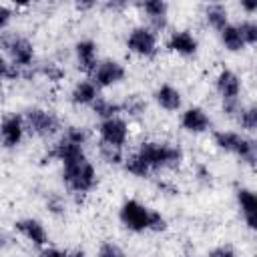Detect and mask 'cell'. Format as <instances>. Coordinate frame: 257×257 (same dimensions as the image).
Masks as SVG:
<instances>
[{"label":"cell","instance_id":"cell-1","mask_svg":"<svg viewBox=\"0 0 257 257\" xmlns=\"http://www.w3.org/2000/svg\"><path fill=\"white\" fill-rule=\"evenodd\" d=\"M118 221L124 229L133 231V233H145V231H153V233H163L169 227V221L163 213L147 207L145 203L137 201V199H126L120 209H118Z\"/></svg>","mask_w":257,"mask_h":257},{"label":"cell","instance_id":"cell-2","mask_svg":"<svg viewBox=\"0 0 257 257\" xmlns=\"http://www.w3.org/2000/svg\"><path fill=\"white\" fill-rule=\"evenodd\" d=\"M137 155L147 163L151 173L177 171L185 161L183 149L179 145L165 141H143L137 149Z\"/></svg>","mask_w":257,"mask_h":257},{"label":"cell","instance_id":"cell-3","mask_svg":"<svg viewBox=\"0 0 257 257\" xmlns=\"http://www.w3.org/2000/svg\"><path fill=\"white\" fill-rule=\"evenodd\" d=\"M60 177H62L64 187L72 195H88L98 183L96 169L88 157H82V159H76L72 163L62 165Z\"/></svg>","mask_w":257,"mask_h":257},{"label":"cell","instance_id":"cell-4","mask_svg":"<svg viewBox=\"0 0 257 257\" xmlns=\"http://www.w3.org/2000/svg\"><path fill=\"white\" fill-rule=\"evenodd\" d=\"M211 139H213V145L225 153H231L235 155L239 161L247 163V165H255V159H257V147H255V141L243 133H237V131H213L211 133Z\"/></svg>","mask_w":257,"mask_h":257},{"label":"cell","instance_id":"cell-5","mask_svg":"<svg viewBox=\"0 0 257 257\" xmlns=\"http://www.w3.org/2000/svg\"><path fill=\"white\" fill-rule=\"evenodd\" d=\"M22 118H24L26 131L30 135L42 139V141L54 139L62 131V122H60L58 114L54 110H50V108H44V106H30V108H26Z\"/></svg>","mask_w":257,"mask_h":257},{"label":"cell","instance_id":"cell-6","mask_svg":"<svg viewBox=\"0 0 257 257\" xmlns=\"http://www.w3.org/2000/svg\"><path fill=\"white\" fill-rule=\"evenodd\" d=\"M0 46L8 56V62L16 68H32L36 62V54H34V44L16 32L10 34H0Z\"/></svg>","mask_w":257,"mask_h":257},{"label":"cell","instance_id":"cell-7","mask_svg":"<svg viewBox=\"0 0 257 257\" xmlns=\"http://www.w3.org/2000/svg\"><path fill=\"white\" fill-rule=\"evenodd\" d=\"M157 34L147 26V24H139L135 28H131V32L126 34V48L128 52L141 56V58H151L157 54Z\"/></svg>","mask_w":257,"mask_h":257},{"label":"cell","instance_id":"cell-8","mask_svg":"<svg viewBox=\"0 0 257 257\" xmlns=\"http://www.w3.org/2000/svg\"><path fill=\"white\" fill-rule=\"evenodd\" d=\"M126 78V68L122 62L112 60V58H104L98 60L96 68L90 74V80L96 84V88H110L114 84H120Z\"/></svg>","mask_w":257,"mask_h":257},{"label":"cell","instance_id":"cell-9","mask_svg":"<svg viewBox=\"0 0 257 257\" xmlns=\"http://www.w3.org/2000/svg\"><path fill=\"white\" fill-rule=\"evenodd\" d=\"M98 141L122 149L128 141V122L122 116H112L106 120H100L96 126Z\"/></svg>","mask_w":257,"mask_h":257},{"label":"cell","instance_id":"cell-10","mask_svg":"<svg viewBox=\"0 0 257 257\" xmlns=\"http://www.w3.org/2000/svg\"><path fill=\"white\" fill-rule=\"evenodd\" d=\"M26 135V126H24V118L22 114L10 112L0 120V145L4 149H16L22 145Z\"/></svg>","mask_w":257,"mask_h":257},{"label":"cell","instance_id":"cell-11","mask_svg":"<svg viewBox=\"0 0 257 257\" xmlns=\"http://www.w3.org/2000/svg\"><path fill=\"white\" fill-rule=\"evenodd\" d=\"M14 229L34 247L42 249V247L48 245V231H46L44 223L34 219V217H24V219L14 221Z\"/></svg>","mask_w":257,"mask_h":257},{"label":"cell","instance_id":"cell-12","mask_svg":"<svg viewBox=\"0 0 257 257\" xmlns=\"http://www.w3.org/2000/svg\"><path fill=\"white\" fill-rule=\"evenodd\" d=\"M139 8L147 16V26L155 34H159L167 28V24H169V4L165 0H149V2L139 4Z\"/></svg>","mask_w":257,"mask_h":257},{"label":"cell","instance_id":"cell-13","mask_svg":"<svg viewBox=\"0 0 257 257\" xmlns=\"http://www.w3.org/2000/svg\"><path fill=\"white\" fill-rule=\"evenodd\" d=\"M74 64L80 72L92 74L98 64V46L90 38H82L74 44Z\"/></svg>","mask_w":257,"mask_h":257},{"label":"cell","instance_id":"cell-14","mask_svg":"<svg viewBox=\"0 0 257 257\" xmlns=\"http://www.w3.org/2000/svg\"><path fill=\"white\" fill-rule=\"evenodd\" d=\"M179 122H181V128L191 135H203L211 128V116L201 106H187L181 112Z\"/></svg>","mask_w":257,"mask_h":257},{"label":"cell","instance_id":"cell-15","mask_svg":"<svg viewBox=\"0 0 257 257\" xmlns=\"http://www.w3.org/2000/svg\"><path fill=\"white\" fill-rule=\"evenodd\" d=\"M241 78L231 68H221L215 76V90L221 96V100H237L241 96Z\"/></svg>","mask_w":257,"mask_h":257},{"label":"cell","instance_id":"cell-16","mask_svg":"<svg viewBox=\"0 0 257 257\" xmlns=\"http://www.w3.org/2000/svg\"><path fill=\"white\" fill-rule=\"evenodd\" d=\"M82 157H86L84 147L74 145V143L66 141L64 137H60V139L50 147V151L44 155L42 161H44V163H46V161H58L60 165H66V163H72V161L82 159Z\"/></svg>","mask_w":257,"mask_h":257},{"label":"cell","instance_id":"cell-17","mask_svg":"<svg viewBox=\"0 0 257 257\" xmlns=\"http://www.w3.org/2000/svg\"><path fill=\"white\" fill-rule=\"evenodd\" d=\"M167 48L179 56H195L199 50V40L191 30H173L167 38Z\"/></svg>","mask_w":257,"mask_h":257},{"label":"cell","instance_id":"cell-18","mask_svg":"<svg viewBox=\"0 0 257 257\" xmlns=\"http://www.w3.org/2000/svg\"><path fill=\"white\" fill-rule=\"evenodd\" d=\"M235 199H237V207H239V213H241L245 225L253 231L257 227V197H255V193L247 187H237Z\"/></svg>","mask_w":257,"mask_h":257},{"label":"cell","instance_id":"cell-19","mask_svg":"<svg viewBox=\"0 0 257 257\" xmlns=\"http://www.w3.org/2000/svg\"><path fill=\"white\" fill-rule=\"evenodd\" d=\"M153 98L167 112H177L183 106V94H181V90L177 86L169 84V82L159 84L155 88V92H153Z\"/></svg>","mask_w":257,"mask_h":257},{"label":"cell","instance_id":"cell-20","mask_svg":"<svg viewBox=\"0 0 257 257\" xmlns=\"http://www.w3.org/2000/svg\"><path fill=\"white\" fill-rule=\"evenodd\" d=\"M98 96H100V90L96 88V84H94L90 78H84V80H78V82L70 88L68 100H70L74 106H90Z\"/></svg>","mask_w":257,"mask_h":257},{"label":"cell","instance_id":"cell-21","mask_svg":"<svg viewBox=\"0 0 257 257\" xmlns=\"http://www.w3.org/2000/svg\"><path fill=\"white\" fill-rule=\"evenodd\" d=\"M203 18H205L207 26H211L217 32H221L229 24V10L221 2H211V4L203 6Z\"/></svg>","mask_w":257,"mask_h":257},{"label":"cell","instance_id":"cell-22","mask_svg":"<svg viewBox=\"0 0 257 257\" xmlns=\"http://www.w3.org/2000/svg\"><path fill=\"white\" fill-rule=\"evenodd\" d=\"M219 40H221L223 48L229 50V52H241V50L247 48L245 42H243V38H241V34H239L237 24H231V22L219 32Z\"/></svg>","mask_w":257,"mask_h":257},{"label":"cell","instance_id":"cell-23","mask_svg":"<svg viewBox=\"0 0 257 257\" xmlns=\"http://www.w3.org/2000/svg\"><path fill=\"white\" fill-rule=\"evenodd\" d=\"M90 110L100 120H106V118H112V116H120V102H116L112 98H106V96H98L90 104Z\"/></svg>","mask_w":257,"mask_h":257},{"label":"cell","instance_id":"cell-24","mask_svg":"<svg viewBox=\"0 0 257 257\" xmlns=\"http://www.w3.org/2000/svg\"><path fill=\"white\" fill-rule=\"evenodd\" d=\"M120 167H122L128 175H133V177H137V179H147V177H151V169H149L147 163L137 155V151L124 155Z\"/></svg>","mask_w":257,"mask_h":257},{"label":"cell","instance_id":"cell-25","mask_svg":"<svg viewBox=\"0 0 257 257\" xmlns=\"http://www.w3.org/2000/svg\"><path fill=\"white\" fill-rule=\"evenodd\" d=\"M147 110V100L141 94H128L122 102H120V114H126L131 118L143 116Z\"/></svg>","mask_w":257,"mask_h":257},{"label":"cell","instance_id":"cell-26","mask_svg":"<svg viewBox=\"0 0 257 257\" xmlns=\"http://www.w3.org/2000/svg\"><path fill=\"white\" fill-rule=\"evenodd\" d=\"M235 122L239 124L241 131H245L249 135L255 133L257 131V108H255V104H243Z\"/></svg>","mask_w":257,"mask_h":257},{"label":"cell","instance_id":"cell-27","mask_svg":"<svg viewBox=\"0 0 257 257\" xmlns=\"http://www.w3.org/2000/svg\"><path fill=\"white\" fill-rule=\"evenodd\" d=\"M96 149H98V157H100V159H102L106 165H112V167L122 165V159H124L122 149L112 147V145H106V143H100V141H98Z\"/></svg>","mask_w":257,"mask_h":257},{"label":"cell","instance_id":"cell-28","mask_svg":"<svg viewBox=\"0 0 257 257\" xmlns=\"http://www.w3.org/2000/svg\"><path fill=\"white\" fill-rule=\"evenodd\" d=\"M62 137H64L66 141L74 143V145H80V147H84V145L88 143V139H90V133H88V128H86V126L68 124V126L62 131Z\"/></svg>","mask_w":257,"mask_h":257},{"label":"cell","instance_id":"cell-29","mask_svg":"<svg viewBox=\"0 0 257 257\" xmlns=\"http://www.w3.org/2000/svg\"><path fill=\"white\" fill-rule=\"evenodd\" d=\"M237 28H239V34H241L245 46H255V42H257V22L247 18V20L237 22Z\"/></svg>","mask_w":257,"mask_h":257},{"label":"cell","instance_id":"cell-30","mask_svg":"<svg viewBox=\"0 0 257 257\" xmlns=\"http://www.w3.org/2000/svg\"><path fill=\"white\" fill-rule=\"evenodd\" d=\"M34 72L40 74V76H44V78H48V80H52V82H56V80H60L64 76V70L58 64H54V62L34 64Z\"/></svg>","mask_w":257,"mask_h":257},{"label":"cell","instance_id":"cell-31","mask_svg":"<svg viewBox=\"0 0 257 257\" xmlns=\"http://www.w3.org/2000/svg\"><path fill=\"white\" fill-rule=\"evenodd\" d=\"M46 211L50 215H54V217H62L66 213V201H64V197L58 195V193H50L46 197Z\"/></svg>","mask_w":257,"mask_h":257},{"label":"cell","instance_id":"cell-32","mask_svg":"<svg viewBox=\"0 0 257 257\" xmlns=\"http://www.w3.org/2000/svg\"><path fill=\"white\" fill-rule=\"evenodd\" d=\"M22 78V68H16L8 62L4 54H0V80H16Z\"/></svg>","mask_w":257,"mask_h":257},{"label":"cell","instance_id":"cell-33","mask_svg":"<svg viewBox=\"0 0 257 257\" xmlns=\"http://www.w3.org/2000/svg\"><path fill=\"white\" fill-rule=\"evenodd\" d=\"M96 257H126L124 249L114 243V241H102L98 251H96Z\"/></svg>","mask_w":257,"mask_h":257},{"label":"cell","instance_id":"cell-34","mask_svg":"<svg viewBox=\"0 0 257 257\" xmlns=\"http://www.w3.org/2000/svg\"><path fill=\"white\" fill-rule=\"evenodd\" d=\"M241 106H243L241 98H237V100H221V110H223V114H225L227 118H231V120L237 118Z\"/></svg>","mask_w":257,"mask_h":257},{"label":"cell","instance_id":"cell-35","mask_svg":"<svg viewBox=\"0 0 257 257\" xmlns=\"http://www.w3.org/2000/svg\"><path fill=\"white\" fill-rule=\"evenodd\" d=\"M205 257H239V255H237V251L231 245H217Z\"/></svg>","mask_w":257,"mask_h":257},{"label":"cell","instance_id":"cell-36","mask_svg":"<svg viewBox=\"0 0 257 257\" xmlns=\"http://www.w3.org/2000/svg\"><path fill=\"white\" fill-rule=\"evenodd\" d=\"M12 14H14V12H12V8H8V6L0 4V30L8 26V22L12 20Z\"/></svg>","mask_w":257,"mask_h":257},{"label":"cell","instance_id":"cell-37","mask_svg":"<svg viewBox=\"0 0 257 257\" xmlns=\"http://www.w3.org/2000/svg\"><path fill=\"white\" fill-rule=\"evenodd\" d=\"M38 257H66V251L56 249V247H42L38 251Z\"/></svg>","mask_w":257,"mask_h":257},{"label":"cell","instance_id":"cell-38","mask_svg":"<svg viewBox=\"0 0 257 257\" xmlns=\"http://www.w3.org/2000/svg\"><path fill=\"white\" fill-rule=\"evenodd\" d=\"M104 8H106V10H112V12H118V10H124L126 4H124V2H106Z\"/></svg>","mask_w":257,"mask_h":257},{"label":"cell","instance_id":"cell-39","mask_svg":"<svg viewBox=\"0 0 257 257\" xmlns=\"http://www.w3.org/2000/svg\"><path fill=\"white\" fill-rule=\"evenodd\" d=\"M197 177H199L201 181L209 183V181H211V171H209L207 167H199V173H197Z\"/></svg>","mask_w":257,"mask_h":257},{"label":"cell","instance_id":"cell-40","mask_svg":"<svg viewBox=\"0 0 257 257\" xmlns=\"http://www.w3.org/2000/svg\"><path fill=\"white\" fill-rule=\"evenodd\" d=\"M96 4L94 2H76L74 4V8L78 10V12H84V10H90V8H94Z\"/></svg>","mask_w":257,"mask_h":257},{"label":"cell","instance_id":"cell-41","mask_svg":"<svg viewBox=\"0 0 257 257\" xmlns=\"http://www.w3.org/2000/svg\"><path fill=\"white\" fill-rule=\"evenodd\" d=\"M241 10H245L247 14H253L257 10V2H241Z\"/></svg>","mask_w":257,"mask_h":257},{"label":"cell","instance_id":"cell-42","mask_svg":"<svg viewBox=\"0 0 257 257\" xmlns=\"http://www.w3.org/2000/svg\"><path fill=\"white\" fill-rule=\"evenodd\" d=\"M66 257H86V251H84V249H80V247H76V249L66 251Z\"/></svg>","mask_w":257,"mask_h":257},{"label":"cell","instance_id":"cell-43","mask_svg":"<svg viewBox=\"0 0 257 257\" xmlns=\"http://www.w3.org/2000/svg\"><path fill=\"white\" fill-rule=\"evenodd\" d=\"M4 247V235H2V231H0V249Z\"/></svg>","mask_w":257,"mask_h":257},{"label":"cell","instance_id":"cell-44","mask_svg":"<svg viewBox=\"0 0 257 257\" xmlns=\"http://www.w3.org/2000/svg\"><path fill=\"white\" fill-rule=\"evenodd\" d=\"M0 90H2V80H0Z\"/></svg>","mask_w":257,"mask_h":257}]
</instances>
